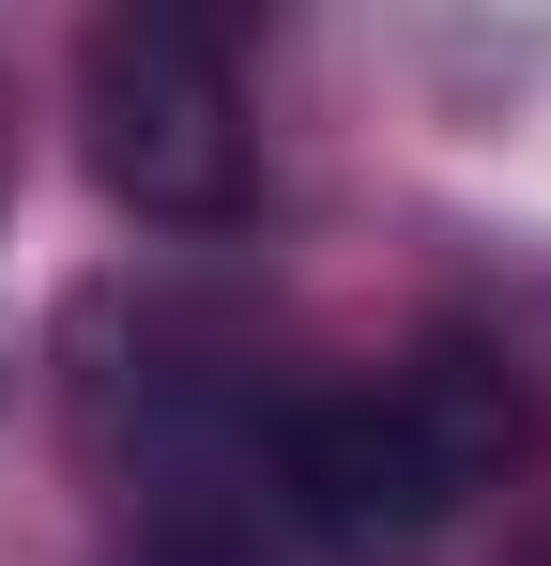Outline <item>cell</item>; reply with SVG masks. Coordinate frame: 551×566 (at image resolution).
I'll use <instances>...</instances> for the list:
<instances>
[{
  "instance_id": "2",
  "label": "cell",
  "mask_w": 551,
  "mask_h": 566,
  "mask_svg": "<svg viewBox=\"0 0 551 566\" xmlns=\"http://www.w3.org/2000/svg\"><path fill=\"white\" fill-rule=\"evenodd\" d=\"M77 138H92V185L154 230H215L246 214V77H230V31L199 15H107L77 46Z\"/></svg>"
},
{
  "instance_id": "1",
  "label": "cell",
  "mask_w": 551,
  "mask_h": 566,
  "mask_svg": "<svg viewBox=\"0 0 551 566\" xmlns=\"http://www.w3.org/2000/svg\"><path fill=\"white\" fill-rule=\"evenodd\" d=\"M506 460H521V382H506V353L429 337L414 368H383V382L291 398L276 444H261V490H276V521L322 566H429Z\"/></svg>"
}]
</instances>
